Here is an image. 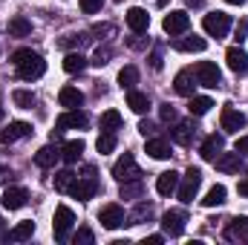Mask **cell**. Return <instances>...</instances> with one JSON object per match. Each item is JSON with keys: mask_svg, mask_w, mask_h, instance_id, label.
Returning <instances> with one entry per match:
<instances>
[{"mask_svg": "<svg viewBox=\"0 0 248 245\" xmlns=\"http://www.w3.org/2000/svg\"><path fill=\"white\" fill-rule=\"evenodd\" d=\"M12 66H15L17 78H23V81H35V78H41L46 72V61L32 49H17L12 55Z\"/></svg>", "mask_w": 248, "mask_h": 245, "instance_id": "1", "label": "cell"}, {"mask_svg": "<svg viewBox=\"0 0 248 245\" xmlns=\"http://www.w3.org/2000/svg\"><path fill=\"white\" fill-rule=\"evenodd\" d=\"M95 190H98V173H95V168L93 165H87L84 170H81V176L75 173V184H72V196L75 199H81V202H87V199H93L95 196Z\"/></svg>", "mask_w": 248, "mask_h": 245, "instance_id": "2", "label": "cell"}, {"mask_svg": "<svg viewBox=\"0 0 248 245\" xmlns=\"http://www.w3.org/2000/svg\"><path fill=\"white\" fill-rule=\"evenodd\" d=\"M193 78H196V84L211 87V90H217L222 84V72H219V66L214 61H199L193 66Z\"/></svg>", "mask_w": 248, "mask_h": 245, "instance_id": "3", "label": "cell"}, {"mask_svg": "<svg viewBox=\"0 0 248 245\" xmlns=\"http://www.w3.org/2000/svg\"><path fill=\"white\" fill-rule=\"evenodd\" d=\"M72 225H75V214H72V208L58 205V208H55V219H52V231H55V240H58V243H66V240H69Z\"/></svg>", "mask_w": 248, "mask_h": 245, "instance_id": "4", "label": "cell"}, {"mask_svg": "<svg viewBox=\"0 0 248 245\" xmlns=\"http://www.w3.org/2000/svg\"><path fill=\"white\" fill-rule=\"evenodd\" d=\"M202 26H205V32L211 35V38H225L228 35V29H231V15H225V12H211V15H205L202 17Z\"/></svg>", "mask_w": 248, "mask_h": 245, "instance_id": "5", "label": "cell"}, {"mask_svg": "<svg viewBox=\"0 0 248 245\" xmlns=\"http://www.w3.org/2000/svg\"><path fill=\"white\" fill-rule=\"evenodd\" d=\"M199 184H202V173H199V168H187V170H185V176L179 179L176 196H179L182 202H193V196H196Z\"/></svg>", "mask_w": 248, "mask_h": 245, "instance_id": "6", "label": "cell"}, {"mask_svg": "<svg viewBox=\"0 0 248 245\" xmlns=\"http://www.w3.org/2000/svg\"><path fill=\"white\" fill-rule=\"evenodd\" d=\"M113 176H116L119 182H133V179H141V168L136 165V159H133L130 153H124L122 159L113 165Z\"/></svg>", "mask_w": 248, "mask_h": 245, "instance_id": "7", "label": "cell"}, {"mask_svg": "<svg viewBox=\"0 0 248 245\" xmlns=\"http://www.w3.org/2000/svg\"><path fill=\"white\" fill-rule=\"evenodd\" d=\"M98 219H101V225H104L107 231H116V228H122V225H124V219H127V216H124L122 205H116V202H113V205H104V208H101Z\"/></svg>", "mask_w": 248, "mask_h": 245, "instance_id": "8", "label": "cell"}, {"mask_svg": "<svg viewBox=\"0 0 248 245\" xmlns=\"http://www.w3.org/2000/svg\"><path fill=\"white\" fill-rule=\"evenodd\" d=\"M187 26H190V15L182 12V9L165 15V20H162V29H165L168 35H182V32H187Z\"/></svg>", "mask_w": 248, "mask_h": 245, "instance_id": "9", "label": "cell"}, {"mask_svg": "<svg viewBox=\"0 0 248 245\" xmlns=\"http://www.w3.org/2000/svg\"><path fill=\"white\" fill-rule=\"evenodd\" d=\"M185 222H187L185 211H165V214H162V228H165V234H170V237H179V234L185 231Z\"/></svg>", "mask_w": 248, "mask_h": 245, "instance_id": "10", "label": "cell"}, {"mask_svg": "<svg viewBox=\"0 0 248 245\" xmlns=\"http://www.w3.org/2000/svg\"><path fill=\"white\" fill-rule=\"evenodd\" d=\"M32 133V124L29 122H9V127L0 130V144H12L17 138H26Z\"/></svg>", "mask_w": 248, "mask_h": 245, "instance_id": "11", "label": "cell"}, {"mask_svg": "<svg viewBox=\"0 0 248 245\" xmlns=\"http://www.w3.org/2000/svg\"><path fill=\"white\" fill-rule=\"evenodd\" d=\"M225 240L228 243H248V216H237L225 225Z\"/></svg>", "mask_w": 248, "mask_h": 245, "instance_id": "12", "label": "cell"}, {"mask_svg": "<svg viewBox=\"0 0 248 245\" xmlns=\"http://www.w3.org/2000/svg\"><path fill=\"white\" fill-rule=\"evenodd\" d=\"M127 26H130L136 35H144L147 26H150V15H147L141 6H133V9H127Z\"/></svg>", "mask_w": 248, "mask_h": 245, "instance_id": "13", "label": "cell"}, {"mask_svg": "<svg viewBox=\"0 0 248 245\" xmlns=\"http://www.w3.org/2000/svg\"><path fill=\"white\" fill-rule=\"evenodd\" d=\"M26 202H29V193H26L23 187H6V193H3V199H0V205H3L6 211H20Z\"/></svg>", "mask_w": 248, "mask_h": 245, "instance_id": "14", "label": "cell"}, {"mask_svg": "<svg viewBox=\"0 0 248 245\" xmlns=\"http://www.w3.org/2000/svg\"><path fill=\"white\" fill-rule=\"evenodd\" d=\"M222 147H225V138L214 133V136H208V138L202 141V147H199V156H202L205 162H214V159L222 153Z\"/></svg>", "mask_w": 248, "mask_h": 245, "instance_id": "15", "label": "cell"}, {"mask_svg": "<svg viewBox=\"0 0 248 245\" xmlns=\"http://www.w3.org/2000/svg\"><path fill=\"white\" fill-rule=\"evenodd\" d=\"M243 127H246V116L228 104V107L222 110V130H225V133H240Z\"/></svg>", "mask_w": 248, "mask_h": 245, "instance_id": "16", "label": "cell"}, {"mask_svg": "<svg viewBox=\"0 0 248 245\" xmlns=\"http://www.w3.org/2000/svg\"><path fill=\"white\" fill-rule=\"evenodd\" d=\"M87 124H90V119H87V113L69 110V113H63L61 119H58V133H61V130H84Z\"/></svg>", "mask_w": 248, "mask_h": 245, "instance_id": "17", "label": "cell"}, {"mask_svg": "<svg viewBox=\"0 0 248 245\" xmlns=\"http://www.w3.org/2000/svg\"><path fill=\"white\" fill-rule=\"evenodd\" d=\"M58 101H61V107H66V110H78L84 104V92L78 87H61Z\"/></svg>", "mask_w": 248, "mask_h": 245, "instance_id": "18", "label": "cell"}, {"mask_svg": "<svg viewBox=\"0 0 248 245\" xmlns=\"http://www.w3.org/2000/svg\"><path fill=\"white\" fill-rule=\"evenodd\" d=\"M225 61H228V69L237 72V75H243V72L248 69V55L240 49V46H231V49L225 52Z\"/></svg>", "mask_w": 248, "mask_h": 245, "instance_id": "19", "label": "cell"}, {"mask_svg": "<svg viewBox=\"0 0 248 245\" xmlns=\"http://www.w3.org/2000/svg\"><path fill=\"white\" fill-rule=\"evenodd\" d=\"M179 173H173V170H165V173H159V179H156V190L162 193V196H170V193H176V187H179Z\"/></svg>", "mask_w": 248, "mask_h": 245, "instance_id": "20", "label": "cell"}, {"mask_svg": "<svg viewBox=\"0 0 248 245\" xmlns=\"http://www.w3.org/2000/svg\"><path fill=\"white\" fill-rule=\"evenodd\" d=\"M214 165H217V170H222V173H240V153H219L217 159H214Z\"/></svg>", "mask_w": 248, "mask_h": 245, "instance_id": "21", "label": "cell"}, {"mask_svg": "<svg viewBox=\"0 0 248 245\" xmlns=\"http://www.w3.org/2000/svg\"><path fill=\"white\" fill-rule=\"evenodd\" d=\"M205 46H208V41L199 38V35H190V38H179V41H173V49H179V52H205Z\"/></svg>", "mask_w": 248, "mask_h": 245, "instance_id": "22", "label": "cell"}, {"mask_svg": "<svg viewBox=\"0 0 248 245\" xmlns=\"http://www.w3.org/2000/svg\"><path fill=\"white\" fill-rule=\"evenodd\" d=\"M127 107H130L133 113L144 116V113L150 110V98H147L144 92H139V90H127Z\"/></svg>", "mask_w": 248, "mask_h": 245, "instance_id": "23", "label": "cell"}, {"mask_svg": "<svg viewBox=\"0 0 248 245\" xmlns=\"http://www.w3.org/2000/svg\"><path fill=\"white\" fill-rule=\"evenodd\" d=\"M32 234H35V222L26 219V222H17V225L6 234V240H12V243H26V240H32Z\"/></svg>", "mask_w": 248, "mask_h": 245, "instance_id": "24", "label": "cell"}, {"mask_svg": "<svg viewBox=\"0 0 248 245\" xmlns=\"http://www.w3.org/2000/svg\"><path fill=\"white\" fill-rule=\"evenodd\" d=\"M193 133H196V130H193V124H190V122H176V127L170 130V138H173L176 144L187 147V144L193 141Z\"/></svg>", "mask_w": 248, "mask_h": 245, "instance_id": "25", "label": "cell"}, {"mask_svg": "<svg viewBox=\"0 0 248 245\" xmlns=\"http://www.w3.org/2000/svg\"><path fill=\"white\" fill-rule=\"evenodd\" d=\"M196 78H193V69H182L179 75H176V81H173V90L179 92V95H193V84Z\"/></svg>", "mask_w": 248, "mask_h": 245, "instance_id": "26", "label": "cell"}, {"mask_svg": "<svg viewBox=\"0 0 248 245\" xmlns=\"http://www.w3.org/2000/svg\"><path fill=\"white\" fill-rule=\"evenodd\" d=\"M81 153H84V141H81V138H72V141H66L61 147V159L66 165H75V162L81 159Z\"/></svg>", "mask_w": 248, "mask_h": 245, "instance_id": "27", "label": "cell"}, {"mask_svg": "<svg viewBox=\"0 0 248 245\" xmlns=\"http://www.w3.org/2000/svg\"><path fill=\"white\" fill-rule=\"evenodd\" d=\"M147 153H150V159H170V141L168 138H150L147 141Z\"/></svg>", "mask_w": 248, "mask_h": 245, "instance_id": "28", "label": "cell"}, {"mask_svg": "<svg viewBox=\"0 0 248 245\" xmlns=\"http://www.w3.org/2000/svg\"><path fill=\"white\" fill-rule=\"evenodd\" d=\"M153 219V205L150 202H139L136 211L127 216V225H141V222H150Z\"/></svg>", "mask_w": 248, "mask_h": 245, "instance_id": "29", "label": "cell"}, {"mask_svg": "<svg viewBox=\"0 0 248 245\" xmlns=\"http://www.w3.org/2000/svg\"><path fill=\"white\" fill-rule=\"evenodd\" d=\"M58 156H61V150H55L52 144H46V147H41V150L35 153V165H38V168H52V165L58 162Z\"/></svg>", "mask_w": 248, "mask_h": 245, "instance_id": "30", "label": "cell"}, {"mask_svg": "<svg viewBox=\"0 0 248 245\" xmlns=\"http://www.w3.org/2000/svg\"><path fill=\"white\" fill-rule=\"evenodd\" d=\"M9 35H12V38H26V35H32V23L17 15V17L9 20Z\"/></svg>", "mask_w": 248, "mask_h": 245, "instance_id": "31", "label": "cell"}, {"mask_svg": "<svg viewBox=\"0 0 248 245\" xmlns=\"http://www.w3.org/2000/svg\"><path fill=\"white\" fill-rule=\"evenodd\" d=\"M211 107H214V101H211L208 95H190V104H187L190 116H205Z\"/></svg>", "mask_w": 248, "mask_h": 245, "instance_id": "32", "label": "cell"}, {"mask_svg": "<svg viewBox=\"0 0 248 245\" xmlns=\"http://www.w3.org/2000/svg\"><path fill=\"white\" fill-rule=\"evenodd\" d=\"M225 196H228V190H225L222 184H214V187L208 190V196L202 199V205H205V208H219V205L225 202Z\"/></svg>", "mask_w": 248, "mask_h": 245, "instance_id": "33", "label": "cell"}, {"mask_svg": "<svg viewBox=\"0 0 248 245\" xmlns=\"http://www.w3.org/2000/svg\"><path fill=\"white\" fill-rule=\"evenodd\" d=\"M87 66V58L81 55V52H69L66 58H63V69L69 72V75H75V72H81Z\"/></svg>", "mask_w": 248, "mask_h": 245, "instance_id": "34", "label": "cell"}, {"mask_svg": "<svg viewBox=\"0 0 248 245\" xmlns=\"http://www.w3.org/2000/svg\"><path fill=\"white\" fill-rule=\"evenodd\" d=\"M119 84H122V90H133L139 84V69L136 66H124L119 72Z\"/></svg>", "mask_w": 248, "mask_h": 245, "instance_id": "35", "label": "cell"}, {"mask_svg": "<svg viewBox=\"0 0 248 245\" xmlns=\"http://www.w3.org/2000/svg\"><path fill=\"white\" fill-rule=\"evenodd\" d=\"M12 101H15L20 110H32V104H35V92H29V90H15V92H12Z\"/></svg>", "mask_w": 248, "mask_h": 245, "instance_id": "36", "label": "cell"}, {"mask_svg": "<svg viewBox=\"0 0 248 245\" xmlns=\"http://www.w3.org/2000/svg\"><path fill=\"white\" fill-rule=\"evenodd\" d=\"M101 130H107V133H116V130H122V116H119L116 110H107V113L101 116Z\"/></svg>", "mask_w": 248, "mask_h": 245, "instance_id": "37", "label": "cell"}, {"mask_svg": "<svg viewBox=\"0 0 248 245\" xmlns=\"http://www.w3.org/2000/svg\"><path fill=\"white\" fill-rule=\"evenodd\" d=\"M72 184H75V173H72V170H61V173H55V190L69 193Z\"/></svg>", "mask_w": 248, "mask_h": 245, "instance_id": "38", "label": "cell"}, {"mask_svg": "<svg viewBox=\"0 0 248 245\" xmlns=\"http://www.w3.org/2000/svg\"><path fill=\"white\" fill-rule=\"evenodd\" d=\"M95 147H98V153H101V156H104V153H113V150H116V133H107V130H104V133L98 136Z\"/></svg>", "mask_w": 248, "mask_h": 245, "instance_id": "39", "label": "cell"}, {"mask_svg": "<svg viewBox=\"0 0 248 245\" xmlns=\"http://www.w3.org/2000/svg\"><path fill=\"white\" fill-rule=\"evenodd\" d=\"M144 190L141 179H133V182H122V199H139Z\"/></svg>", "mask_w": 248, "mask_h": 245, "instance_id": "40", "label": "cell"}, {"mask_svg": "<svg viewBox=\"0 0 248 245\" xmlns=\"http://www.w3.org/2000/svg\"><path fill=\"white\" fill-rule=\"evenodd\" d=\"M110 58H113V52H110V49H107V46H104V49H101V46H98V49H95V55H93V66H98V69H101V66H107V63H110Z\"/></svg>", "mask_w": 248, "mask_h": 245, "instance_id": "41", "label": "cell"}, {"mask_svg": "<svg viewBox=\"0 0 248 245\" xmlns=\"http://www.w3.org/2000/svg\"><path fill=\"white\" fill-rule=\"evenodd\" d=\"M101 3L104 0H81V12L84 15H95V12H101Z\"/></svg>", "mask_w": 248, "mask_h": 245, "instance_id": "42", "label": "cell"}, {"mask_svg": "<svg viewBox=\"0 0 248 245\" xmlns=\"http://www.w3.org/2000/svg\"><path fill=\"white\" fill-rule=\"evenodd\" d=\"M72 240H75V245H78V243H81V245H90L95 237H93V231H90V228H78V234H75Z\"/></svg>", "mask_w": 248, "mask_h": 245, "instance_id": "43", "label": "cell"}, {"mask_svg": "<svg viewBox=\"0 0 248 245\" xmlns=\"http://www.w3.org/2000/svg\"><path fill=\"white\" fill-rule=\"evenodd\" d=\"M162 122H176V110H173L170 104L162 107Z\"/></svg>", "mask_w": 248, "mask_h": 245, "instance_id": "44", "label": "cell"}, {"mask_svg": "<svg viewBox=\"0 0 248 245\" xmlns=\"http://www.w3.org/2000/svg\"><path fill=\"white\" fill-rule=\"evenodd\" d=\"M81 41H84L81 35H66V38H61V46L66 49V46H72V44H81Z\"/></svg>", "mask_w": 248, "mask_h": 245, "instance_id": "45", "label": "cell"}, {"mask_svg": "<svg viewBox=\"0 0 248 245\" xmlns=\"http://www.w3.org/2000/svg\"><path fill=\"white\" fill-rule=\"evenodd\" d=\"M237 153H246L248 156V136H240L237 138Z\"/></svg>", "mask_w": 248, "mask_h": 245, "instance_id": "46", "label": "cell"}, {"mask_svg": "<svg viewBox=\"0 0 248 245\" xmlns=\"http://www.w3.org/2000/svg\"><path fill=\"white\" fill-rule=\"evenodd\" d=\"M153 130H156V127H153L150 122H141V124H139V133H141V136H150Z\"/></svg>", "mask_w": 248, "mask_h": 245, "instance_id": "47", "label": "cell"}, {"mask_svg": "<svg viewBox=\"0 0 248 245\" xmlns=\"http://www.w3.org/2000/svg\"><path fill=\"white\" fill-rule=\"evenodd\" d=\"M150 66H153V69H162V55H159V52L150 55Z\"/></svg>", "mask_w": 248, "mask_h": 245, "instance_id": "48", "label": "cell"}, {"mask_svg": "<svg viewBox=\"0 0 248 245\" xmlns=\"http://www.w3.org/2000/svg\"><path fill=\"white\" fill-rule=\"evenodd\" d=\"M93 32H95V35H113L116 29H113V26H95Z\"/></svg>", "mask_w": 248, "mask_h": 245, "instance_id": "49", "label": "cell"}, {"mask_svg": "<svg viewBox=\"0 0 248 245\" xmlns=\"http://www.w3.org/2000/svg\"><path fill=\"white\" fill-rule=\"evenodd\" d=\"M12 179H15V176H12V170H9V168H3V170H0V182H12Z\"/></svg>", "mask_w": 248, "mask_h": 245, "instance_id": "50", "label": "cell"}, {"mask_svg": "<svg viewBox=\"0 0 248 245\" xmlns=\"http://www.w3.org/2000/svg\"><path fill=\"white\" fill-rule=\"evenodd\" d=\"M162 240H165V237H159V234H153V237H147V240H144V245H162Z\"/></svg>", "mask_w": 248, "mask_h": 245, "instance_id": "51", "label": "cell"}, {"mask_svg": "<svg viewBox=\"0 0 248 245\" xmlns=\"http://www.w3.org/2000/svg\"><path fill=\"white\" fill-rule=\"evenodd\" d=\"M237 190H240V193H243V196H248V179H243V182L237 184Z\"/></svg>", "mask_w": 248, "mask_h": 245, "instance_id": "52", "label": "cell"}, {"mask_svg": "<svg viewBox=\"0 0 248 245\" xmlns=\"http://www.w3.org/2000/svg\"><path fill=\"white\" fill-rule=\"evenodd\" d=\"M225 3H231V6H243L246 0H225Z\"/></svg>", "mask_w": 248, "mask_h": 245, "instance_id": "53", "label": "cell"}, {"mask_svg": "<svg viewBox=\"0 0 248 245\" xmlns=\"http://www.w3.org/2000/svg\"><path fill=\"white\" fill-rule=\"evenodd\" d=\"M0 119H3V107H0Z\"/></svg>", "mask_w": 248, "mask_h": 245, "instance_id": "54", "label": "cell"}]
</instances>
